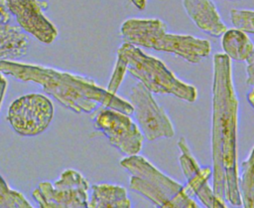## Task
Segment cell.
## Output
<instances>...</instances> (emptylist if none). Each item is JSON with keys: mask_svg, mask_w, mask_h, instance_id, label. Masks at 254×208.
<instances>
[{"mask_svg": "<svg viewBox=\"0 0 254 208\" xmlns=\"http://www.w3.org/2000/svg\"><path fill=\"white\" fill-rule=\"evenodd\" d=\"M183 5L196 27L208 35L219 37L227 30L211 0H183Z\"/></svg>", "mask_w": 254, "mask_h": 208, "instance_id": "7c38bea8", "label": "cell"}, {"mask_svg": "<svg viewBox=\"0 0 254 208\" xmlns=\"http://www.w3.org/2000/svg\"><path fill=\"white\" fill-rule=\"evenodd\" d=\"M53 116L54 105L46 96L29 94L10 104L7 119L18 134L34 136L47 129Z\"/></svg>", "mask_w": 254, "mask_h": 208, "instance_id": "ba28073f", "label": "cell"}, {"mask_svg": "<svg viewBox=\"0 0 254 208\" xmlns=\"http://www.w3.org/2000/svg\"><path fill=\"white\" fill-rule=\"evenodd\" d=\"M247 100H248V103L250 104V105L254 108V87H253V89L248 93V95H247Z\"/></svg>", "mask_w": 254, "mask_h": 208, "instance_id": "603a6c76", "label": "cell"}, {"mask_svg": "<svg viewBox=\"0 0 254 208\" xmlns=\"http://www.w3.org/2000/svg\"><path fill=\"white\" fill-rule=\"evenodd\" d=\"M117 62L151 93L172 95L189 103L196 100V89L178 79L159 59L145 54L138 46L124 42L117 50Z\"/></svg>", "mask_w": 254, "mask_h": 208, "instance_id": "277c9868", "label": "cell"}, {"mask_svg": "<svg viewBox=\"0 0 254 208\" xmlns=\"http://www.w3.org/2000/svg\"><path fill=\"white\" fill-rule=\"evenodd\" d=\"M139 10H144L147 4V0H130Z\"/></svg>", "mask_w": 254, "mask_h": 208, "instance_id": "7402d4cb", "label": "cell"}, {"mask_svg": "<svg viewBox=\"0 0 254 208\" xmlns=\"http://www.w3.org/2000/svg\"><path fill=\"white\" fill-rule=\"evenodd\" d=\"M31 208L33 205L22 193L11 189L0 175V208Z\"/></svg>", "mask_w": 254, "mask_h": 208, "instance_id": "e0dca14e", "label": "cell"}, {"mask_svg": "<svg viewBox=\"0 0 254 208\" xmlns=\"http://www.w3.org/2000/svg\"><path fill=\"white\" fill-rule=\"evenodd\" d=\"M120 165L130 174L129 187L157 207L194 208L187 187L157 169L144 156L135 154L121 159Z\"/></svg>", "mask_w": 254, "mask_h": 208, "instance_id": "5b68a950", "label": "cell"}, {"mask_svg": "<svg viewBox=\"0 0 254 208\" xmlns=\"http://www.w3.org/2000/svg\"><path fill=\"white\" fill-rule=\"evenodd\" d=\"M239 193L242 206L254 207V147L248 157L241 163V171L238 176Z\"/></svg>", "mask_w": 254, "mask_h": 208, "instance_id": "2e32d148", "label": "cell"}, {"mask_svg": "<svg viewBox=\"0 0 254 208\" xmlns=\"http://www.w3.org/2000/svg\"><path fill=\"white\" fill-rule=\"evenodd\" d=\"M178 147L181 151L179 162L188 183L187 189L190 190L205 207H226V203L217 198L208 184V179L212 176V168L209 166L201 167L198 164L185 137L179 138Z\"/></svg>", "mask_w": 254, "mask_h": 208, "instance_id": "30bf717a", "label": "cell"}, {"mask_svg": "<svg viewBox=\"0 0 254 208\" xmlns=\"http://www.w3.org/2000/svg\"><path fill=\"white\" fill-rule=\"evenodd\" d=\"M12 15L23 30L44 44L53 43L58 37V30L44 15L49 7L41 0H6Z\"/></svg>", "mask_w": 254, "mask_h": 208, "instance_id": "8fae6325", "label": "cell"}, {"mask_svg": "<svg viewBox=\"0 0 254 208\" xmlns=\"http://www.w3.org/2000/svg\"><path fill=\"white\" fill-rule=\"evenodd\" d=\"M0 72L20 82H31L42 87L64 107L74 112H92L99 106H108L127 114L133 113L130 102L98 86L83 76L47 68L40 65L0 61Z\"/></svg>", "mask_w": 254, "mask_h": 208, "instance_id": "7a4b0ae2", "label": "cell"}, {"mask_svg": "<svg viewBox=\"0 0 254 208\" xmlns=\"http://www.w3.org/2000/svg\"><path fill=\"white\" fill-rule=\"evenodd\" d=\"M230 20L233 26L246 33L254 34V11L253 10H230Z\"/></svg>", "mask_w": 254, "mask_h": 208, "instance_id": "ac0fdd59", "label": "cell"}, {"mask_svg": "<svg viewBox=\"0 0 254 208\" xmlns=\"http://www.w3.org/2000/svg\"><path fill=\"white\" fill-rule=\"evenodd\" d=\"M247 67H246V84L248 86L254 87V49L250 57L247 59Z\"/></svg>", "mask_w": 254, "mask_h": 208, "instance_id": "d6986e66", "label": "cell"}, {"mask_svg": "<svg viewBox=\"0 0 254 208\" xmlns=\"http://www.w3.org/2000/svg\"><path fill=\"white\" fill-rule=\"evenodd\" d=\"M120 35L124 42L171 53L191 64L199 63L211 51L205 39L168 33L166 24L160 19H127L120 27Z\"/></svg>", "mask_w": 254, "mask_h": 208, "instance_id": "3957f363", "label": "cell"}, {"mask_svg": "<svg viewBox=\"0 0 254 208\" xmlns=\"http://www.w3.org/2000/svg\"><path fill=\"white\" fill-rule=\"evenodd\" d=\"M12 18V13L9 9L6 0H0V24L9 23Z\"/></svg>", "mask_w": 254, "mask_h": 208, "instance_id": "ffe728a7", "label": "cell"}, {"mask_svg": "<svg viewBox=\"0 0 254 208\" xmlns=\"http://www.w3.org/2000/svg\"><path fill=\"white\" fill-rule=\"evenodd\" d=\"M29 39L21 26L0 24V61H14L28 53Z\"/></svg>", "mask_w": 254, "mask_h": 208, "instance_id": "4fadbf2b", "label": "cell"}, {"mask_svg": "<svg viewBox=\"0 0 254 208\" xmlns=\"http://www.w3.org/2000/svg\"><path fill=\"white\" fill-rule=\"evenodd\" d=\"M6 88H7V81H6V79L4 78L3 74L0 72V108H1L2 101H3L4 96H5Z\"/></svg>", "mask_w": 254, "mask_h": 208, "instance_id": "44dd1931", "label": "cell"}, {"mask_svg": "<svg viewBox=\"0 0 254 208\" xmlns=\"http://www.w3.org/2000/svg\"><path fill=\"white\" fill-rule=\"evenodd\" d=\"M238 100L234 91L230 58L213 56L211 157L212 189L222 202L241 206L237 168Z\"/></svg>", "mask_w": 254, "mask_h": 208, "instance_id": "6da1fadb", "label": "cell"}, {"mask_svg": "<svg viewBox=\"0 0 254 208\" xmlns=\"http://www.w3.org/2000/svg\"><path fill=\"white\" fill-rule=\"evenodd\" d=\"M221 46L230 59L235 61H247L253 52L254 45L247 33L240 29L226 30L222 35Z\"/></svg>", "mask_w": 254, "mask_h": 208, "instance_id": "9a60e30c", "label": "cell"}, {"mask_svg": "<svg viewBox=\"0 0 254 208\" xmlns=\"http://www.w3.org/2000/svg\"><path fill=\"white\" fill-rule=\"evenodd\" d=\"M90 208H128L131 201L127 190L117 184L98 183L91 186V195L88 199Z\"/></svg>", "mask_w": 254, "mask_h": 208, "instance_id": "5bb4252c", "label": "cell"}, {"mask_svg": "<svg viewBox=\"0 0 254 208\" xmlns=\"http://www.w3.org/2000/svg\"><path fill=\"white\" fill-rule=\"evenodd\" d=\"M92 122L94 128L102 132L110 144L126 156L140 152L144 135L127 113L112 107L99 106L92 116Z\"/></svg>", "mask_w": 254, "mask_h": 208, "instance_id": "52a82bcc", "label": "cell"}, {"mask_svg": "<svg viewBox=\"0 0 254 208\" xmlns=\"http://www.w3.org/2000/svg\"><path fill=\"white\" fill-rule=\"evenodd\" d=\"M88 188V181L81 173L66 169L54 183L40 182L32 196L39 207L43 208H86Z\"/></svg>", "mask_w": 254, "mask_h": 208, "instance_id": "8992f818", "label": "cell"}, {"mask_svg": "<svg viewBox=\"0 0 254 208\" xmlns=\"http://www.w3.org/2000/svg\"><path fill=\"white\" fill-rule=\"evenodd\" d=\"M129 102L133 106V113L139 127L147 140L171 138L175 135L171 119L142 83L138 82L131 87Z\"/></svg>", "mask_w": 254, "mask_h": 208, "instance_id": "9c48e42d", "label": "cell"}]
</instances>
